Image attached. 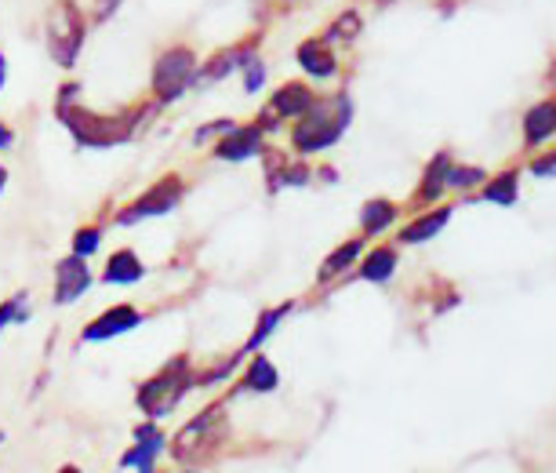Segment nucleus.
Segmentation results:
<instances>
[{
    "label": "nucleus",
    "mask_w": 556,
    "mask_h": 473,
    "mask_svg": "<svg viewBox=\"0 0 556 473\" xmlns=\"http://www.w3.org/2000/svg\"><path fill=\"white\" fill-rule=\"evenodd\" d=\"M80 84H62L59 99H55V117L66 131H70L77 146L84 150H113L120 142H131L146 124L149 106H131V110L117 113H95L88 106H80Z\"/></svg>",
    "instance_id": "obj_1"
},
{
    "label": "nucleus",
    "mask_w": 556,
    "mask_h": 473,
    "mask_svg": "<svg viewBox=\"0 0 556 473\" xmlns=\"http://www.w3.org/2000/svg\"><path fill=\"white\" fill-rule=\"evenodd\" d=\"M229 441V419H226V401H215L208 408H200L186 426L168 441L171 459L182 470H197V466L211 463L222 452V444Z\"/></svg>",
    "instance_id": "obj_2"
},
{
    "label": "nucleus",
    "mask_w": 556,
    "mask_h": 473,
    "mask_svg": "<svg viewBox=\"0 0 556 473\" xmlns=\"http://www.w3.org/2000/svg\"><path fill=\"white\" fill-rule=\"evenodd\" d=\"M349 121H353V99L346 91H335V95H324V99L317 95L313 110L291 128V150L302 153V157L331 150L346 135Z\"/></svg>",
    "instance_id": "obj_3"
},
{
    "label": "nucleus",
    "mask_w": 556,
    "mask_h": 473,
    "mask_svg": "<svg viewBox=\"0 0 556 473\" xmlns=\"http://www.w3.org/2000/svg\"><path fill=\"white\" fill-rule=\"evenodd\" d=\"M193 375H197V368L189 361V353H175L160 372H153L149 379L139 383V390H135V408H139L146 419L160 423L164 415H171L182 401H186L189 390H197V386H193Z\"/></svg>",
    "instance_id": "obj_4"
},
{
    "label": "nucleus",
    "mask_w": 556,
    "mask_h": 473,
    "mask_svg": "<svg viewBox=\"0 0 556 473\" xmlns=\"http://www.w3.org/2000/svg\"><path fill=\"white\" fill-rule=\"evenodd\" d=\"M44 37H48V55L59 70H73L88 37V15L80 11L77 0H51L44 11Z\"/></svg>",
    "instance_id": "obj_5"
},
{
    "label": "nucleus",
    "mask_w": 556,
    "mask_h": 473,
    "mask_svg": "<svg viewBox=\"0 0 556 473\" xmlns=\"http://www.w3.org/2000/svg\"><path fill=\"white\" fill-rule=\"evenodd\" d=\"M200 59L189 44H171L153 59V73H149V91L157 106H171L179 102L189 88H197Z\"/></svg>",
    "instance_id": "obj_6"
},
{
    "label": "nucleus",
    "mask_w": 556,
    "mask_h": 473,
    "mask_svg": "<svg viewBox=\"0 0 556 473\" xmlns=\"http://www.w3.org/2000/svg\"><path fill=\"white\" fill-rule=\"evenodd\" d=\"M182 197H186V179L175 172L160 175V179L153 182V186H146L135 201L117 208L113 226H135V222H146V219H164V215H171L179 208Z\"/></svg>",
    "instance_id": "obj_7"
},
{
    "label": "nucleus",
    "mask_w": 556,
    "mask_h": 473,
    "mask_svg": "<svg viewBox=\"0 0 556 473\" xmlns=\"http://www.w3.org/2000/svg\"><path fill=\"white\" fill-rule=\"evenodd\" d=\"M146 321V313L139 306H131V302H117L110 310H102L99 317H91L84 328H80V343H110V339H120V335L135 332L139 324Z\"/></svg>",
    "instance_id": "obj_8"
},
{
    "label": "nucleus",
    "mask_w": 556,
    "mask_h": 473,
    "mask_svg": "<svg viewBox=\"0 0 556 473\" xmlns=\"http://www.w3.org/2000/svg\"><path fill=\"white\" fill-rule=\"evenodd\" d=\"M266 153V131L259 124H233V128L222 135V139L211 142V157L215 161H226V164H244V161H255Z\"/></svg>",
    "instance_id": "obj_9"
},
{
    "label": "nucleus",
    "mask_w": 556,
    "mask_h": 473,
    "mask_svg": "<svg viewBox=\"0 0 556 473\" xmlns=\"http://www.w3.org/2000/svg\"><path fill=\"white\" fill-rule=\"evenodd\" d=\"M131 448L124 455H120V470H135V473H157V459L160 452L168 448V437H164V430H160L153 419H146V423H139L135 430H131Z\"/></svg>",
    "instance_id": "obj_10"
},
{
    "label": "nucleus",
    "mask_w": 556,
    "mask_h": 473,
    "mask_svg": "<svg viewBox=\"0 0 556 473\" xmlns=\"http://www.w3.org/2000/svg\"><path fill=\"white\" fill-rule=\"evenodd\" d=\"M91 284H95V273H91L88 259H77V255H66V259L55 262V306H73L77 299L91 292Z\"/></svg>",
    "instance_id": "obj_11"
},
{
    "label": "nucleus",
    "mask_w": 556,
    "mask_h": 473,
    "mask_svg": "<svg viewBox=\"0 0 556 473\" xmlns=\"http://www.w3.org/2000/svg\"><path fill=\"white\" fill-rule=\"evenodd\" d=\"M255 55H259V41H240V44H233V48L215 51L208 62H200L197 88H208V84L226 81L229 73H240V66H244L248 59H255Z\"/></svg>",
    "instance_id": "obj_12"
},
{
    "label": "nucleus",
    "mask_w": 556,
    "mask_h": 473,
    "mask_svg": "<svg viewBox=\"0 0 556 473\" xmlns=\"http://www.w3.org/2000/svg\"><path fill=\"white\" fill-rule=\"evenodd\" d=\"M317 102V91L302 81H288L273 91V99L266 102V110L277 117V121H302Z\"/></svg>",
    "instance_id": "obj_13"
},
{
    "label": "nucleus",
    "mask_w": 556,
    "mask_h": 473,
    "mask_svg": "<svg viewBox=\"0 0 556 473\" xmlns=\"http://www.w3.org/2000/svg\"><path fill=\"white\" fill-rule=\"evenodd\" d=\"M295 59H298V66H302V73L313 77V81H331L338 73V55L331 51V44H324L320 37H309V41L298 44Z\"/></svg>",
    "instance_id": "obj_14"
},
{
    "label": "nucleus",
    "mask_w": 556,
    "mask_h": 473,
    "mask_svg": "<svg viewBox=\"0 0 556 473\" xmlns=\"http://www.w3.org/2000/svg\"><path fill=\"white\" fill-rule=\"evenodd\" d=\"M142 277H146V262L139 259L135 248H117L99 273V281L110 288H128V284H139Z\"/></svg>",
    "instance_id": "obj_15"
},
{
    "label": "nucleus",
    "mask_w": 556,
    "mask_h": 473,
    "mask_svg": "<svg viewBox=\"0 0 556 473\" xmlns=\"http://www.w3.org/2000/svg\"><path fill=\"white\" fill-rule=\"evenodd\" d=\"M451 215H455V208L451 204H437V208H429V212L415 215V219L404 226V230L397 233L400 244H426L433 241L440 230H444L447 222H451Z\"/></svg>",
    "instance_id": "obj_16"
},
{
    "label": "nucleus",
    "mask_w": 556,
    "mask_h": 473,
    "mask_svg": "<svg viewBox=\"0 0 556 473\" xmlns=\"http://www.w3.org/2000/svg\"><path fill=\"white\" fill-rule=\"evenodd\" d=\"M280 386V372L277 364L269 361L266 353H251V361L244 364V375L233 393H273Z\"/></svg>",
    "instance_id": "obj_17"
},
{
    "label": "nucleus",
    "mask_w": 556,
    "mask_h": 473,
    "mask_svg": "<svg viewBox=\"0 0 556 473\" xmlns=\"http://www.w3.org/2000/svg\"><path fill=\"white\" fill-rule=\"evenodd\" d=\"M451 153L447 150H440L433 161L426 164V175H422V182H418V190H415V208L418 204H437L440 197L447 193V172H451Z\"/></svg>",
    "instance_id": "obj_18"
},
{
    "label": "nucleus",
    "mask_w": 556,
    "mask_h": 473,
    "mask_svg": "<svg viewBox=\"0 0 556 473\" xmlns=\"http://www.w3.org/2000/svg\"><path fill=\"white\" fill-rule=\"evenodd\" d=\"M553 135H556V99H542L524 113V142L527 146H542Z\"/></svg>",
    "instance_id": "obj_19"
},
{
    "label": "nucleus",
    "mask_w": 556,
    "mask_h": 473,
    "mask_svg": "<svg viewBox=\"0 0 556 473\" xmlns=\"http://www.w3.org/2000/svg\"><path fill=\"white\" fill-rule=\"evenodd\" d=\"M295 310V302H280V306H269V310L259 313V321H255V328H251V335L244 339V346H240V353L248 357V353H259L262 346L277 335V328L284 324V317Z\"/></svg>",
    "instance_id": "obj_20"
},
{
    "label": "nucleus",
    "mask_w": 556,
    "mask_h": 473,
    "mask_svg": "<svg viewBox=\"0 0 556 473\" xmlns=\"http://www.w3.org/2000/svg\"><path fill=\"white\" fill-rule=\"evenodd\" d=\"M360 255H364V237H349V241H342L335 252L328 255V259L320 262L317 281L328 284V281H335V277H342L346 270H353V266H357Z\"/></svg>",
    "instance_id": "obj_21"
},
{
    "label": "nucleus",
    "mask_w": 556,
    "mask_h": 473,
    "mask_svg": "<svg viewBox=\"0 0 556 473\" xmlns=\"http://www.w3.org/2000/svg\"><path fill=\"white\" fill-rule=\"evenodd\" d=\"M400 208L393 201H386V197H371L364 208H360V237L368 241V237H382V233L397 222Z\"/></svg>",
    "instance_id": "obj_22"
},
{
    "label": "nucleus",
    "mask_w": 556,
    "mask_h": 473,
    "mask_svg": "<svg viewBox=\"0 0 556 473\" xmlns=\"http://www.w3.org/2000/svg\"><path fill=\"white\" fill-rule=\"evenodd\" d=\"M397 266H400L397 248H389V244H378V248H371V252L360 259V281L389 284V277L397 273Z\"/></svg>",
    "instance_id": "obj_23"
},
{
    "label": "nucleus",
    "mask_w": 556,
    "mask_h": 473,
    "mask_svg": "<svg viewBox=\"0 0 556 473\" xmlns=\"http://www.w3.org/2000/svg\"><path fill=\"white\" fill-rule=\"evenodd\" d=\"M517 193H520V175L517 172H502V175H495V179L484 182L480 201L498 204V208H509V204H517Z\"/></svg>",
    "instance_id": "obj_24"
},
{
    "label": "nucleus",
    "mask_w": 556,
    "mask_h": 473,
    "mask_svg": "<svg viewBox=\"0 0 556 473\" xmlns=\"http://www.w3.org/2000/svg\"><path fill=\"white\" fill-rule=\"evenodd\" d=\"M360 30H364V19H360V11H342L335 22L328 26V33L320 37L324 44H349V41H357L360 37Z\"/></svg>",
    "instance_id": "obj_25"
},
{
    "label": "nucleus",
    "mask_w": 556,
    "mask_h": 473,
    "mask_svg": "<svg viewBox=\"0 0 556 473\" xmlns=\"http://www.w3.org/2000/svg\"><path fill=\"white\" fill-rule=\"evenodd\" d=\"M102 237H106V230H102L99 222L77 226V230H73V237H70V255H77V259H91V255H99Z\"/></svg>",
    "instance_id": "obj_26"
},
{
    "label": "nucleus",
    "mask_w": 556,
    "mask_h": 473,
    "mask_svg": "<svg viewBox=\"0 0 556 473\" xmlns=\"http://www.w3.org/2000/svg\"><path fill=\"white\" fill-rule=\"evenodd\" d=\"M30 321V292H15L11 299L0 302V335L8 332L11 324Z\"/></svg>",
    "instance_id": "obj_27"
},
{
    "label": "nucleus",
    "mask_w": 556,
    "mask_h": 473,
    "mask_svg": "<svg viewBox=\"0 0 556 473\" xmlns=\"http://www.w3.org/2000/svg\"><path fill=\"white\" fill-rule=\"evenodd\" d=\"M484 182H487V172L477 168V164H451V172H447V190H458V193L473 190V186H484Z\"/></svg>",
    "instance_id": "obj_28"
},
{
    "label": "nucleus",
    "mask_w": 556,
    "mask_h": 473,
    "mask_svg": "<svg viewBox=\"0 0 556 473\" xmlns=\"http://www.w3.org/2000/svg\"><path fill=\"white\" fill-rule=\"evenodd\" d=\"M244 361V353H233V357H226V361L222 364H211V368H204V372H197L193 375V386H200V390H204V386H215V383H226L229 375L237 372V364Z\"/></svg>",
    "instance_id": "obj_29"
},
{
    "label": "nucleus",
    "mask_w": 556,
    "mask_h": 473,
    "mask_svg": "<svg viewBox=\"0 0 556 473\" xmlns=\"http://www.w3.org/2000/svg\"><path fill=\"white\" fill-rule=\"evenodd\" d=\"M240 77H244V91H248V95H259V91L266 88V62H262L259 55L248 59L240 66Z\"/></svg>",
    "instance_id": "obj_30"
},
{
    "label": "nucleus",
    "mask_w": 556,
    "mask_h": 473,
    "mask_svg": "<svg viewBox=\"0 0 556 473\" xmlns=\"http://www.w3.org/2000/svg\"><path fill=\"white\" fill-rule=\"evenodd\" d=\"M237 121H208V124H200L197 131H193V146H208V142L222 139L229 128H233Z\"/></svg>",
    "instance_id": "obj_31"
},
{
    "label": "nucleus",
    "mask_w": 556,
    "mask_h": 473,
    "mask_svg": "<svg viewBox=\"0 0 556 473\" xmlns=\"http://www.w3.org/2000/svg\"><path fill=\"white\" fill-rule=\"evenodd\" d=\"M124 0H91V22H110Z\"/></svg>",
    "instance_id": "obj_32"
},
{
    "label": "nucleus",
    "mask_w": 556,
    "mask_h": 473,
    "mask_svg": "<svg viewBox=\"0 0 556 473\" xmlns=\"http://www.w3.org/2000/svg\"><path fill=\"white\" fill-rule=\"evenodd\" d=\"M527 168H531V175H538V179H549V175H556V153H542V157H535Z\"/></svg>",
    "instance_id": "obj_33"
},
{
    "label": "nucleus",
    "mask_w": 556,
    "mask_h": 473,
    "mask_svg": "<svg viewBox=\"0 0 556 473\" xmlns=\"http://www.w3.org/2000/svg\"><path fill=\"white\" fill-rule=\"evenodd\" d=\"M11 146H15V128H11V124L0 121V153L11 150Z\"/></svg>",
    "instance_id": "obj_34"
},
{
    "label": "nucleus",
    "mask_w": 556,
    "mask_h": 473,
    "mask_svg": "<svg viewBox=\"0 0 556 473\" xmlns=\"http://www.w3.org/2000/svg\"><path fill=\"white\" fill-rule=\"evenodd\" d=\"M4 84H8V59L0 55V91H4Z\"/></svg>",
    "instance_id": "obj_35"
},
{
    "label": "nucleus",
    "mask_w": 556,
    "mask_h": 473,
    "mask_svg": "<svg viewBox=\"0 0 556 473\" xmlns=\"http://www.w3.org/2000/svg\"><path fill=\"white\" fill-rule=\"evenodd\" d=\"M8 179H11V175H8V168H4V164H0V193L8 190Z\"/></svg>",
    "instance_id": "obj_36"
},
{
    "label": "nucleus",
    "mask_w": 556,
    "mask_h": 473,
    "mask_svg": "<svg viewBox=\"0 0 556 473\" xmlns=\"http://www.w3.org/2000/svg\"><path fill=\"white\" fill-rule=\"evenodd\" d=\"M59 473H84L80 466H73V463H66V466H59Z\"/></svg>",
    "instance_id": "obj_37"
},
{
    "label": "nucleus",
    "mask_w": 556,
    "mask_h": 473,
    "mask_svg": "<svg viewBox=\"0 0 556 473\" xmlns=\"http://www.w3.org/2000/svg\"><path fill=\"white\" fill-rule=\"evenodd\" d=\"M0 444H4V430H0Z\"/></svg>",
    "instance_id": "obj_38"
}]
</instances>
